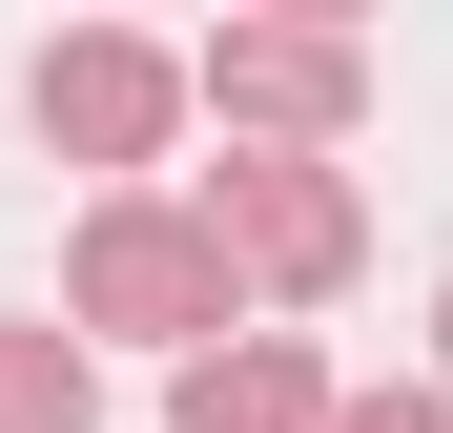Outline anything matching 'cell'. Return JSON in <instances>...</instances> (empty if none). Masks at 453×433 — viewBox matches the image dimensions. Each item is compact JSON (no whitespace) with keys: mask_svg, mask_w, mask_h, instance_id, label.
<instances>
[{"mask_svg":"<svg viewBox=\"0 0 453 433\" xmlns=\"http://www.w3.org/2000/svg\"><path fill=\"white\" fill-rule=\"evenodd\" d=\"M62 330L83 351H206L248 330V268H226V228H206V186H104L83 228H62Z\"/></svg>","mask_w":453,"mask_h":433,"instance_id":"cell-1","label":"cell"},{"mask_svg":"<svg viewBox=\"0 0 453 433\" xmlns=\"http://www.w3.org/2000/svg\"><path fill=\"white\" fill-rule=\"evenodd\" d=\"M186 83L226 124V166H330L350 104H371V42L350 21H226V42H186Z\"/></svg>","mask_w":453,"mask_h":433,"instance_id":"cell-2","label":"cell"},{"mask_svg":"<svg viewBox=\"0 0 453 433\" xmlns=\"http://www.w3.org/2000/svg\"><path fill=\"white\" fill-rule=\"evenodd\" d=\"M21 104H42V144H62V166H104V186H144V166H165V124H186L206 83H186L165 42H124V21H62V42L21 62Z\"/></svg>","mask_w":453,"mask_h":433,"instance_id":"cell-3","label":"cell"},{"mask_svg":"<svg viewBox=\"0 0 453 433\" xmlns=\"http://www.w3.org/2000/svg\"><path fill=\"white\" fill-rule=\"evenodd\" d=\"M206 228H226V268H248L268 310H330L371 268V186L350 166H206Z\"/></svg>","mask_w":453,"mask_h":433,"instance_id":"cell-4","label":"cell"},{"mask_svg":"<svg viewBox=\"0 0 453 433\" xmlns=\"http://www.w3.org/2000/svg\"><path fill=\"white\" fill-rule=\"evenodd\" d=\"M165 413H186V433H330L350 392H330V351H310V330H226Z\"/></svg>","mask_w":453,"mask_h":433,"instance_id":"cell-5","label":"cell"},{"mask_svg":"<svg viewBox=\"0 0 453 433\" xmlns=\"http://www.w3.org/2000/svg\"><path fill=\"white\" fill-rule=\"evenodd\" d=\"M0 433H104V351L62 310H0Z\"/></svg>","mask_w":453,"mask_h":433,"instance_id":"cell-6","label":"cell"},{"mask_svg":"<svg viewBox=\"0 0 453 433\" xmlns=\"http://www.w3.org/2000/svg\"><path fill=\"white\" fill-rule=\"evenodd\" d=\"M330 433H453V392H350Z\"/></svg>","mask_w":453,"mask_h":433,"instance_id":"cell-7","label":"cell"},{"mask_svg":"<svg viewBox=\"0 0 453 433\" xmlns=\"http://www.w3.org/2000/svg\"><path fill=\"white\" fill-rule=\"evenodd\" d=\"M433 351H453V289H433Z\"/></svg>","mask_w":453,"mask_h":433,"instance_id":"cell-8","label":"cell"}]
</instances>
